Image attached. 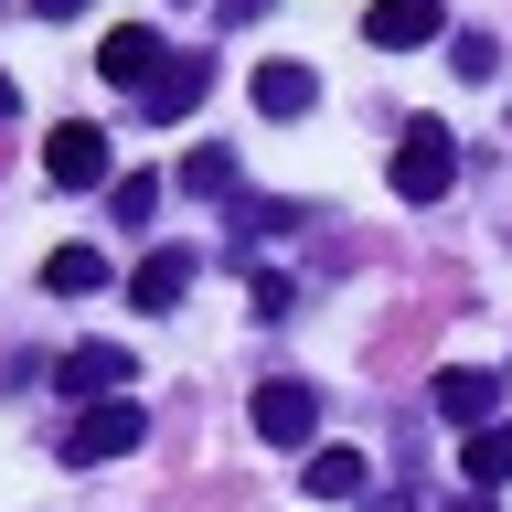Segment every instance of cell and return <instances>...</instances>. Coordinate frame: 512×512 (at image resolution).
<instances>
[{
  "mask_svg": "<svg viewBox=\"0 0 512 512\" xmlns=\"http://www.w3.org/2000/svg\"><path fill=\"white\" fill-rule=\"evenodd\" d=\"M96 75H107V86H139V96H150L160 75H171V54H160V32H150V22H118L107 43H96Z\"/></svg>",
  "mask_w": 512,
  "mask_h": 512,
  "instance_id": "4",
  "label": "cell"
},
{
  "mask_svg": "<svg viewBox=\"0 0 512 512\" xmlns=\"http://www.w3.org/2000/svg\"><path fill=\"white\" fill-rule=\"evenodd\" d=\"M139 438H150V416L128 406V395H107V406H86L75 427H64V459H75V470H96V459H128Z\"/></svg>",
  "mask_w": 512,
  "mask_h": 512,
  "instance_id": "2",
  "label": "cell"
},
{
  "mask_svg": "<svg viewBox=\"0 0 512 512\" xmlns=\"http://www.w3.org/2000/svg\"><path fill=\"white\" fill-rule=\"evenodd\" d=\"M107 214H118V224H150V214H160V182H150V171L107 182Z\"/></svg>",
  "mask_w": 512,
  "mask_h": 512,
  "instance_id": "15",
  "label": "cell"
},
{
  "mask_svg": "<svg viewBox=\"0 0 512 512\" xmlns=\"http://www.w3.org/2000/svg\"><path fill=\"white\" fill-rule=\"evenodd\" d=\"M459 470H470V491H502V480H512V416H502V427H470Z\"/></svg>",
  "mask_w": 512,
  "mask_h": 512,
  "instance_id": "13",
  "label": "cell"
},
{
  "mask_svg": "<svg viewBox=\"0 0 512 512\" xmlns=\"http://www.w3.org/2000/svg\"><path fill=\"white\" fill-rule=\"evenodd\" d=\"M427 406H438V416H470V427H491V406H502V374H480V363H448V374L427 384Z\"/></svg>",
  "mask_w": 512,
  "mask_h": 512,
  "instance_id": "8",
  "label": "cell"
},
{
  "mask_svg": "<svg viewBox=\"0 0 512 512\" xmlns=\"http://www.w3.org/2000/svg\"><path fill=\"white\" fill-rule=\"evenodd\" d=\"M448 64H459L470 86H491V64H502V54H491V32H459V43H448Z\"/></svg>",
  "mask_w": 512,
  "mask_h": 512,
  "instance_id": "17",
  "label": "cell"
},
{
  "mask_svg": "<svg viewBox=\"0 0 512 512\" xmlns=\"http://www.w3.org/2000/svg\"><path fill=\"white\" fill-rule=\"evenodd\" d=\"M448 182H459V139H448L438 118H416L406 139H395V192H406V203H438Z\"/></svg>",
  "mask_w": 512,
  "mask_h": 512,
  "instance_id": "1",
  "label": "cell"
},
{
  "mask_svg": "<svg viewBox=\"0 0 512 512\" xmlns=\"http://www.w3.org/2000/svg\"><path fill=\"white\" fill-rule=\"evenodd\" d=\"M11 107H22V96H11V75H0V118H11Z\"/></svg>",
  "mask_w": 512,
  "mask_h": 512,
  "instance_id": "20",
  "label": "cell"
},
{
  "mask_svg": "<svg viewBox=\"0 0 512 512\" xmlns=\"http://www.w3.org/2000/svg\"><path fill=\"white\" fill-rule=\"evenodd\" d=\"M203 96H214V64H203V54H171V75H160L139 107H150V118H192Z\"/></svg>",
  "mask_w": 512,
  "mask_h": 512,
  "instance_id": "10",
  "label": "cell"
},
{
  "mask_svg": "<svg viewBox=\"0 0 512 512\" xmlns=\"http://www.w3.org/2000/svg\"><path fill=\"white\" fill-rule=\"evenodd\" d=\"M438 32H448L438 0H374V11H363V43H384V54H406V43H438Z\"/></svg>",
  "mask_w": 512,
  "mask_h": 512,
  "instance_id": "7",
  "label": "cell"
},
{
  "mask_svg": "<svg viewBox=\"0 0 512 512\" xmlns=\"http://www.w3.org/2000/svg\"><path fill=\"white\" fill-rule=\"evenodd\" d=\"M43 171H54L64 192H96V182H107V128H96V118H64L54 139H43Z\"/></svg>",
  "mask_w": 512,
  "mask_h": 512,
  "instance_id": "5",
  "label": "cell"
},
{
  "mask_svg": "<svg viewBox=\"0 0 512 512\" xmlns=\"http://www.w3.org/2000/svg\"><path fill=\"white\" fill-rule=\"evenodd\" d=\"M182 182H192V192H235V150H214V139H203V150L182 160Z\"/></svg>",
  "mask_w": 512,
  "mask_h": 512,
  "instance_id": "16",
  "label": "cell"
},
{
  "mask_svg": "<svg viewBox=\"0 0 512 512\" xmlns=\"http://www.w3.org/2000/svg\"><path fill=\"white\" fill-rule=\"evenodd\" d=\"M310 427H320V395L299 374L256 384V438H267V448H310Z\"/></svg>",
  "mask_w": 512,
  "mask_h": 512,
  "instance_id": "3",
  "label": "cell"
},
{
  "mask_svg": "<svg viewBox=\"0 0 512 512\" xmlns=\"http://www.w3.org/2000/svg\"><path fill=\"white\" fill-rule=\"evenodd\" d=\"M43 288H54V299H96V288H107V256L96 246H54L43 256Z\"/></svg>",
  "mask_w": 512,
  "mask_h": 512,
  "instance_id": "12",
  "label": "cell"
},
{
  "mask_svg": "<svg viewBox=\"0 0 512 512\" xmlns=\"http://www.w3.org/2000/svg\"><path fill=\"white\" fill-rule=\"evenodd\" d=\"M256 107H267V118H310V107H320V75H310L299 54L256 64Z\"/></svg>",
  "mask_w": 512,
  "mask_h": 512,
  "instance_id": "9",
  "label": "cell"
},
{
  "mask_svg": "<svg viewBox=\"0 0 512 512\" xmlns=\"http://www.w3.org/2000/svg\"><path fill=\"white\" fill-rule=\"evenodd\" d=\"M363 480H374V470H363V448H342V438L310 448V502H352Z\"/></svg>",
  "mask_w": 512,
  "mask_h": 512,
  "instance_id": "11",
  "label": "cell"
},
{
  "mask_svg": "<svg viewBox=\"0 0 512 512\" xmlns=\"http://www.w3.org/2000/svg\"><path fill=\"white\" fill-rule=\"evenodd\" d=\"M182 288H192V256H150V267H139V278H128V299H139V310H182Z\"/></svg>",
  "mask_w": 512,
  "mask_h": 512,
  "instance_id": "14",
  "label": "cell"
},
{
  "mask_svg": "<svg viewBox=\"0 0 512 512\" xmlns=\"http://www.w3.org/2000/svg\"><path fill=\"white\" fill-rule=\"evenodd\" d=\"M448 512H491V502H448Z\"/></svg>",
  "mask_w": 512,
  "mask_h": 512,
  "instance_id": "21",
  "label": "cell"
},
{
  "mask_svg": "<svg viewBox=\"0 0 512 512\" xmlns=\"http://www.w3.org/2000/svg\"><path fill=\"white\" fill-rule=\"evenodd\" d=\"M278 0H224V32H246V22H267Z\"/></svg>",
  "mask_w": 512,
  "mask_h": 512,
  "instance_id": "18",
  "label": "cell"
},
{
  "mask_svg": "<svg viewBox=\"0 0 512 512\" xmlns=\"http://www.w3.org/2000/svg\"><path fill=\"white\" fill-rule=\"evenodd\" d=\"M32 11H43V22H75V11H86V0H32Z\"/></svg>",
  "mask_w": 512,
  "mask_h": 512,
  "instance_id": "19",
  "label": "cell"
},
{
  "mask_svg": "<svg viewBox=\"0 0 512 512\" xmlns=\"http://www.w3.org/2000/svg\"><path fill=\"white\" fill-rule=\"evenodd\" d=\"M54 384H64V406H75V395H86V406H107V395L128 384V352H118V342H75V352L54 363Z\"/></svg>",
  "mask_w": 512,
  "mask_h": 512,
  "instance_id": "6",
  "label": "cell"
}]
</instances>
